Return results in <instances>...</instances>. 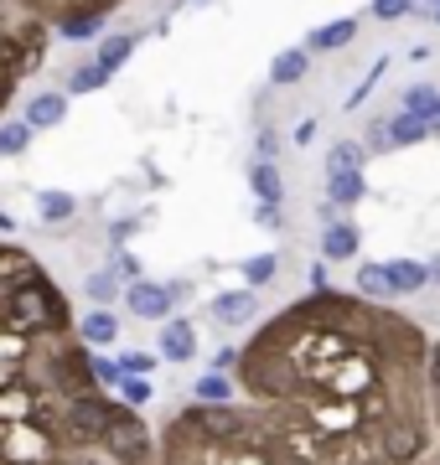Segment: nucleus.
I'll list each match as a JSON object with an SVG mask.
<instances>
[{
  "label": "nucleus",
  "instance_id": "f257e3e1",
  "mask_svg": "<svg viewBox=\"0 0 440 465\" xmlns=\"http://www.w3.org/2000/svg\"><path fill=\"white\" fill-rule=\"evenodd\" d=\"M425 326L357 290H311L238 347V388L311 465H420L435 450Z\"/></svg>",
  "mask_w": 440,
  "mask_h": 465
},
{
  "label": "nucleus",
  "instance_id": "f03ea898",
  "mask_svg": "<svg viewBox=\"0 0 440 465\" xmlns=\"http://www.w3.org/2000/svg\"><path fill=\"white\" fill-rule=\"evenodd\" d=\"M151 430L104 393L68 295L0 238V465H151Z\"/></svg>",
  "mask_w": 440,
  "mask_h": 465
},
{
  "label": "nucleus",
  "instance_id": "7ed1b4c3",
  "mask_svg": "<svg viewBox=\"0 0 440 465\" xmlns=\"http://www.w3.org/2000/svg\"><path fill=\"white\" fill-rule=\"evenodd\" d=\"M161 465H311L259 403H186L161 434Z\"/></svg>",
  "mask_w": 440,
  "mask_h": 465
},
{
  "label": "nucleus",
  "instance_id": "20e7f679",
  "mask_svg": "<svg viewBox=\"0 0 440 465\" xmlns=\"http://www.w3.org/2000/svg\"><path fill=\"white\" fill-rule=\"evenodd\" d=\"M47 42H52V26H42L11 0H0V124H5V109L16 104V94L26 88V78L42 73Z\"/></svg>",
  "mask_w": 440,
  "mask_h": 465
},
{
  "label": "nucleus",
  "instance_id": "39448f33",
  "mask_svg": "<svg viewBox=\"0 0 440 465\" xmlns=\"http://www.w3.org/2000/svg\"><path fill=\"white\" fill-rule=\"evenodd\" d=\"M11 5H21L26 16H36L42 26H52V32L84 42V36L99 32V21L115 16L125 0H11Z\"/></svg>",
  "mask_w": 440,
  "mask_h": 465
},
{
  "label": "nucleus",
  "instance_id": "423d86ee",
  "mask_svg": "<svg viewBox=\"0 0 440 465\" xmlns=\"http://www.w3.org/2000/svg\"><path fill=\"white\" fill-rule=\"evenodd\" d=\"M130 311H135L140 321H166L171 316V290H161V284H130Z\"/></svg>",
  "mask_w": 440,
  "mask_h": 465
},
{
  "label": "nucleus",
  "instance_id": "0eeeda50",
  "mask_svg": "<svg viewBox=\"0 0 440 465\" xmlns=\"http://www.w3.org/2000/svg\"><path fill=\"white\" fill-rule=\"evenodd\" d=\"M192 351H197L192 321H166V326H161V357H166V362H186Z\"/></svg>",
  "mask_w": 440,
  "mask_h": 465
},
{
  "label": "nucleus",
  "instance_id": "6e6552de",
  "mask_svg": "<svg viewBox=\"0 0 440 465\" xmlns=\"http://www.w3.org/2000/svg\"><path fill=\"white\" fill-rule=\"evenodd\" d=\"M63 114H68V94H36L21 119H26L32 130H52V124H63Z\"/></svg>",
  "mask_w": 440,
  "mask_h": 465
},
{
  "label": "nucleus",
  "instance_id": "1a4fd4ad",
  "mask_svg": "<svg viewBox=\"0 0 440 465\" xmlns=\"http://www.w3.org/2000/svg\"><path fill=\"white\" fill-rule=\"evenodd\" d=\"M389 269V284H394V295H415V290H425L430 284V264H420V259H394Z\"/></svg>",
  "mask_w": 440,
  "mask_h": 465
},
{
  "label": "nucleus",
  "instance_id": "9d476101",
  "mask_svg": "<svg viewBox=\"0 0 440 465\" xmlns=\"http://www.w3.org/2000/svg\"><path fill=\"white\" fill-rule=\"evenodd\" d=\"M353 253H357V228L353 223H332V228L322 232V259H337L342 264V259H353Z\"/></svg>",
  "mask_w": 440,
  "mask_h": 465
},
{
  "label": "nucleus",
  "instance_id": "9b49d317",
  "mask_svg": "<svg viewBox=\"0 0 440 465\" xmlns=\"http://www.w3.org/2000/svg\"><path fill=\"white\" fill-rule=\"evenodd\" d=\"M357 36V21H332V26H322V32H311V42H305V52H337V47H347Z\"/></svg>",
  "mask_w": 440,
  "mask_h": 465
},
{
  "label": "nucleus",
  "instance_id": "f8f14e48",
  "mask_svg": "<svg viewBox=\"0 0 440 465\" xmlns=\"http://www.w3.org/2000/svg\"><path fill=\"white\" fill-rule=\"evenodd\" d=\"M78 336H84L88 347H104V341L119 336V321L109 311H88V316H78Z\"/></svg>",
  "mask_w": 440,
  "mask_h": 465
},
{
  "label": "nucleus",
  "instance_id": "ddd939ff",
  "mask_svg": "<svg viewBox=\"0 0 440 465\" xmlns=\"http://www.w3.org/2000/svg\"><path fill=\"white\" fill-rule=\"evenodd\" d=\"M305 67H311V52H305V47H290V52H280V57L270 63V78H275V84H301Z\"/></svg>",
  "mask_w": 440,
  "mask_h": 465
},
{
  "label": "nucleus",
  "instance_id": "4468645a",
  "mask_svg": "<svg viewBox=\"0 0 440 465\" xmlns=\"http://www.w3.org/2000/svg\"><path fill=\"white\" fill-rule=\"evenodd\" d=\"M213 316L228 321V326L249 321V316H255V290H238V295H218V300H213Z\"/></svg>",
  "mask_w": 440,
  "mask_h": 465
},
{
  "label": "nucleus",
  "instance_id": "2eb2a0df",
  "mask_svg": "<svg viewBox=\"0 0 440 465\" xmlns=\"http://www.w3.org/2000/svg\"><path fill=\"white\" fill-rule=\"evenodd\" d=\"M357 295H368V300H378V305H384V300L394 295L389 269H384V264H363V269H357Z\"/></svg>",
  "mask_w": 440,
  "mask_h": 465
},
{
  "label": "nucleus",
  "instance_id": "dca6fc26",
  "mask_svg": "<svg viewBox=\"0 0 440 465\" xmlns=\"http://www.w3.org/2000/svg\"><path fill=\"white\" fill-rule=\"evenodd\" d=\"M326 186H332V197L337 207H353V202H363V192H368V182H363V171H347V176H326Z\"/></svg>",
  "mask_w": 440,
  "mask_h": 465
},
{
  "label": "nucleus",
  "instance_id": "f3484780",
  "mask_svg": "<svg viewBox=\"0 0 440 465\" xmlns=\"http://www.w3.org/2000/svg\"><path fill=\"white\" fill-rule=\"evenodd\" d=\"M249 186H255V197L265 202V207H275V202L285 197V192H280V171H275L270 161H259V166L249 171Z\"/></svg>",
  "mask_w": 440,
  "mask_h": 465
},
{
  "label": "nucleus",
  "instance_id": "a211bd4d",
  "mask_svg": "<svg viewBox=\"0 0 440 465\" xmlns=\"http://www.w3.org/2000/svg\"><path fill=\"white\" fill-rule=\"evenodd\" d=\"M389 130H394V145H420L425 134H430V119H420V114H399L389 119Z\"/></svg>",
  "mask_w": 440,
  "mask_h": 465
},
{
  "label": "nucleus",
  "instance_id": "6ab92c4d",
  "mask_svg": "<svg viewBox=\"0 0 440 465\" xmlns=\"http://www.w3.org/2000/svg\"><path fill=\"white\" fill-rule=\"evenodd\" d=\"M363 155H368L363 145L342 140V145L332 150V155H326V176H347V171H363Z\"/></svg>",
  "mask_w": 440,
  "mask_h": 465
},
{
  "label": "nucleus",
  "instance_id": "aec40b11",
  "mask_svg": "<svg viewBox=\"0 0 440 465\" xmlns=\"http://www.w3.org/2000/svg\"><path fill=\"white\" fill-rule=\"evenodd\" d=\"M440 109V94L430 84H409L405 88V114H420V119H430Z\"/></svg>",
  "mask_w": 440,
  "mask_h": 465
},
{
  "label": "nucleus",
  "instance_id": "412c9836",
  "mask_svg": "<svg viewBox=\"0 0 440 465\" xmlns=\"http://www.w3.org/2000/svg\"><path fill=\"white\" fill-rule=\"evenodd\" d=\"M130 52H135V36H104V42H99V57H94V63H99L104 73H115V67L125 63Z\"/></svg>",
  "mask_w": 440,
  "mask_h": 465
},
{
  "label": "nucleus",
  "instance_id": "4be33fe9",
  "mask_svg": "<svg viewBox=\"0 0 440 465\" xmlns=\"http://www.w3.org/2000/svg\"><path fill=\"white\" fill-rule=\"evenodd\" d=\"M32 124L26 119H11V124H0V155H21V150L32 145Z\"/></svg>",
  "mask_w": 440,
  "mask_h": 465
},
{
  "label": "nucleus",
  "instance_id": "5701e85b",
  "mask_svg": "<svg viewBox=\"0 0 440 465\" xmlns=\"http://www.w3.org/2000/svg\"><path fill=\"white\" fill-rule=\"evenodd\" d=\"M192 393H197V403H234V382L223 378V372H207Z\"/></svg>",
  "mask_w": 440,
  "mask_h": 465
},
{
  "label": "nucleus",
  "instance_id": "b1692460",
  "mask_svg": "<svg viewBox=\"0 0 440 465\" xmlns=\"http://www.w3.org/2000/svg\"><path fill=\"white\" fill-rule=\"evenodd\" d=\"M275 269H280V259H275V253H259V259H249V264H244V280H249V290L270 284V280H275Z\"/></svg>",
  "mask_w": 440,
  "mask_h": 465
},
{
  "label": "nucleus",
  "instance_id": "393cba45",
  "mask_svg": "<svg viewBox=\"0 0 440 465\" xmlns=\"http://www.w3.org/2000/svg\"><path fill=\"white\" fill-rule=\"evenodd\" d=\"M42 217H47V223H63V217H73V197L68 192H42Z\"/></svg>",
  "mask_w": 440,
  "mask_h": 465
},
{
  "label": "nucleus",
  "instance_id": "a878e982",
  "mask_svg": "<svg viewBox=\"0 0 440 465\" xmlns=\"http://www.w3.org/2000/svg\"><path fill=\"white\" fill-rule=\"evenodd\" d=\"M99 84H109V73H104L99 63H88L84 73H73V78H68V94H94Z\"/></svg>",
  "mask_w": 440,
  "mask_h": 465
},
{
  "label": "nucleus",
  "instance_id": "bb28decb",
  "mask_svg": "<svg viewBox=\"0 0 440 465\" xmlns=\"http://www.w3.org/2000/svg\"><path fill=\"white\" fill-rule=\"evenodd\" d=\"M430 414H435V445H440V341L430 351Z\"/></svg>",
  "mask_w": 440,
  "mask_h": 465
},
{
  "label": "nucleus",
  "instance_id": "cd10ccee",
  "mask_svg": "<svg viewBox=\"0 0 440 465\" xmlns=\"http://www.w3.org/2000/svg\"><path fill=\"white\" fill-rule=\"evenodd\" d=\"M409 11H415V0H373V16L378 21H399Z\"/></svg>",
  "mask_w": 440,
  "mask_h": 465
},
{
  "label": "nucleus",
  "instance_id": "c85d7f7f",
  "mask_svg": "<svg viewBox=\"0 0 440 465\" xmlns=\"http://www.w3.org/2000/svg\"><path fill=\"white\" fill-rule=\"evenodd\" d=\"M115 290H119V280H115V274H109V269H104V274H94V280H88V295L99 300V305H104V300H115Z\"/></svg>",
  "mask_w": 440,
  "mask_h": 465
},
{
  "label": "nucleus",
  "instance_id": "c756f323",
  "mask_svg": "<svg viewBox=\"0 0 440 465\" xmlns=\"http://www.w3.org/2000/svg\"><path fill=\"white\" fill-rule=\"evenodd\" d=\"M368 145H373V150H389V145H394L389 119H373V124H368Z\"/></svg>",
  "mask_w": 440,
  "mask_h": 465
},
{
  "label": "nucleus",
  "instance_id": "7c9ffc66",
  "mask_svg": "<svg viewBox=\"0 0 440 465\" xmlns=\"http://www.w3.org/2000/svg\"><path fill=\"white\" fill-rule=\"evenodd\" d=\"M151 367H155V357H145V351H125V372H130V378H145Z\"/></svg>",
  "mask_w": 440,
  "mask_h": 465
},
{
  "label": "nucleus",
  "instance_id": "2f4dec72",
  "mask_svg": "<svg viewBox=\"0 0 440 465\" xmlns=\"http://www.w3.org/2000/svg\"><path fill=\"white\" fill-rule=\"evenodd\" d=\"M125 399L145 403V399H151V382H145V378H125Z\"/></svg>",
  "mask_w": 440,
  "mask_h": 465
},
{
  "label": "nucleus",
  "instance_id": "473e14b6",
  "mask_svg": "<svg viewBox=\"0 0 440 465\" xmlns=\"http://www.w3.org/2000/svg\"><path fill=\"white\" fill-rule=\"evenodd\" d=\"M420 465H440V445H435V450H430V455H425V460H420Z\"/></svg>",
  "mask_w": 440,
  "mask_h": 465
},
{
  "label": "nucleus",
  "instance_id": "72a5a7b5",
  "mask_svg": "<svg viewBox=\"0 0 440 465\" xmlns=\"http://www.w3.org/2000/svg\"><path fill=\"white\" fill-rule=\"evenodd\" d=\"M430 134H440V109H435V114H430Z\"/></svg>",
  "mask_w": 440,
  "mask_h": 465
},
{
  "label": "nucleus",
  "instance_id": "f704fd0d",
  "mask_svg": "<svg viewBox=\"0 0 440 465\" xmlns=\"http://www.w3.org/2000/svg\"><path fill=\"white\" fill-rule=\"evenodd\" d=\"M430 280H440V259H435V264H430Z\"/></svg>",
  "mask_w": 440,
  "mask_h": 465
},
{
  "label": "nucleus",
  "instance_id": "c9c22d12",
  "mask_svg": "<svg viewBox=\"0 0 440 465\" xmlns=\"http://www.w3.org/2000/svg\"><path fill=\"white\" fill-rule=\"evenodd\" d=\"M0 232H11V223H5V213H0Z\"/></svg>",
  "mask_w": 440,
  "mask_h": 465
},
{
  "label": "nucleus",
  "instance_id": "e433bc0d",
  "mask_svg": "<svg viewBox=\"0 0 440 465\" xmlns=\"http://www.w3.org/2000/svg\"><path fill=\"white\" fill-rule=\"evenodd\" d=\"M430 5H435V11H440V0H430Z\"/></svg>",
  "mask_w": 440,
  "mask_h": 465
},
{
  "label": "nucleus",
  "instance_id": "4c0bfd02",
  "mask_svg": "<svg viewBox=\"0 0 440 465\" xmlns=\"http://www.w3.org/2000/svg\"><path fill=\"white\" fill-rule=\"evenodd\" d=\"M435 16H440V11H435Z\"/></svg>",
  "mask_w": 440,
  "mask_h": 465
}]
</instances>
